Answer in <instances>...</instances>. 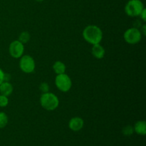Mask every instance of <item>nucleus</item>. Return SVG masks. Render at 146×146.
<instances>
[{
	"mask_svg": "<svg viewBox=\"0 0 146 146\" xmlns=\"http://www.w3.org/2000/svg\"><path fill=\"white\" fill-rule=\"evenodd\" d=\"M134 132V129L131 125H126L123 128L122 133L125 136H131Z\"/></svg>",
	"mask_w": 146,
	"mask_h": 146,
	"instance_id": "obj_15",
	"label": "nucleus"
},
{
	"mask_svg": "<svg viewBox=\"0 0 146 146\" xmlns=\"http://www.w3.org/2000/svg\"><path fill=\"white\" fill-rule=\"evenodd\" d=\"M19 67L23 72L27 73V74H31V73L34 72L35 70V61L31 56H22L20 58Z\"/></svg>",
	"mask_w": 146,
	"mask_h": 146,
	"instance_id": "obj_6",
	"label": "nucleus"
},
{
	"mask_svg": "<svg viewBox=\"0 0 146 146\" xmlns=\"http://www.w3.org/2000/svg\"><path fill=\"white\" fill-rule=\"evenodd\" d=\"M125 41L129 44H136L142 38V32L136 27L128 29L123 34Z\"/></svg>",
	"mask_w": 146,
	"mask_h": 146,
	"instance_id": "obj_4",
	"label": "nucleus"
},
{
	"mask_svg": "<svg viewBox=\"0 0 146 146\" xmlns=\"http://www.w3.org/2000/svg\"><path fill=\"white\" fill-rule=\"evenodd\" d=\"M4 76H5V73L0 68V84L4 81Z\"/></svg>",
	"mask_w": 146,
	"mask_h": 146,
	"instance_id": "obj_19",
	"label": "nucleus"
},
{
	"mask_svg": "<svg viewBox=\"0 0 146 146\" xmlns=\"http://www.w3.org/2000/svg\"><path fill=\"white\" fill-rule=\"evenodd\" d=\"M140 17H141V19L143 20V21H146V9L145 8L143 9L141 13L140 14Z\"/></svg>",
	"mask_w": 146,
	"mask_h": 146,
	"instance_id": "obj_18",
	"label": "nucleus"
},
{
	"mask_svg": "<svg viewBox=\"0 0 146 146\" xmlns=\"http://www.w3.org/2000/svg\"><path fill=\"white\" fill-rule=\"evenodd\" d=\"M84 38L89 44H100L103 38V32L101 29L96 25H88L83 31Z\"/></svg>",
	"mask_w": 146,
	"mask_h": 146,
	"instance_id": "obj_1",
	"label": "nucleus"
},
{
	"mask_svg": "<svg viewBox=\"0 0 146 146\" xmlns=\"http://www.w3.org/2000/svg\"><path fill=\"white\" fill-rule=\"evenodd\" d=\"M9 54L13 58H19L23 56L24 51V44L19 41V40L12 41L10 44L9 48Z\"/></svg>",
	"mask_w": 146,
	"mask_h": 146,
	"instance_id": "obj_7",
	"label": "nucleus"
},
{
	"mask_svg": "<svg viewBox=\"0 0 146 146\" xmlns=\"http://www.w3.org/2000/svg\"><path fill=\"white\" fill-rule=\"evenodd\" d=\"M84 125V121L80 117H74L68 123V127L73 131H79Z\"/></svg>",
	"mask_w": 146,
	"mask_h": 146,
	"instance_id": "obj_8",
	"label": "nucleus"
},
{
	"mask_svg": "<svg viewBox=\"0 0 146 146\" xmlns=\"http://www.w3.org/2000/svg\"><path fill=\"white\" fill-rule=\"evenodd\" d=\"M144 8L141 0H129L125 4V11L129 17H135L140 15Z\"/></svg>",
	"mask_w": 146,
	"mask_h": 146,
	"instance_id": "obj_3",
	"label": "nucleus"
},
{
	"mask_svg": "<svg viewBox=\"0 0 146 146\" xmlns=\"http://www.w3.org/2000/svg\"><path fill=\"white\" fill-rule=\"evenodd\" d=\"M133 129L138 135H145L146 134V122L145 121H137L135 123Z\"/></svg>",
	"mask_w": 146,
	"mask_h": 146,
	"instance_id": "obj_11",
	"label": "nucleus"
},
{
	"mask_svg": "<svg viewBox=\"0 0 146 146\" xmlns=\"http://www.w3.org/2000/svg\"><path fill=\"white\" fill-rule=\"evenodd\" d=\"M53 69L54 72L58 75V74H65L66 70V66L62 61H57L53 65Z\"/></svg>",
	"mask_w": 146,
	"mask_h": 146,
	"instance_id": "obj_12",
	"label": "nucleus"
},
{
	"mask_svg": "<svg viewBox=\"0 0 146 146\" xmlns=\"http://www.w3.org/2000/svg\"><path fill=\"white\" fill-rule=\"evenodd\" d=\"M8 116L4 112H0V128H4L8 123Z\"/></svg>",
	"mask_w": 146,
	"mask_h": 146,
	"instance_id": "obj_13",
	"label": "nucleus"
},
{
	"mask_svg": "<svg viewBox=\"0 0 146 146\" xmlns=\"http://www.w3.org/2000/svg\"><path fill=\"white\" fill-rule=\"evenodd\" d=\"M41 106L47 111H54L59 105V100L54 94L46 92L42 94L40 98Z\"/></svg>",
	"mask_w": 146,
	"mask_h": 146,
	"instance_id": "obj_2",
	"label": "nucleus"
},
{
	"mask_svg": "<svg viewBox=\"0 0 146 146\" xmlns=\"http://www.w3.org/2000/svg\"><path fill=\"white\" fill-rule=\"evenodd\" d=\"M13 92V86L9 81H4L0 84V94L1 95L9 96Z\"/></svg>",
	"mask_w": 146,
	"mask_h": 146,
	"instance_id": "obj_10",
	"label": "nucleus"
},
{
	"mask_svg": "<svg viewBox=\"0 0 146 146\" xmlns=\"http://www.w3.org/2000/svg\"><path fill=\"white\" fill-rule=\"evenodd\" d=\"M8 104H9L8 96H6L1 95V94H0V107L4 108V107L7 106Z\"/></svg>",
	"mask_w": 146,
	"mask_h": 146,
	"instance_id": "obj_16",
	"label": "nucleus"
},
{
	"mask_svg": "<svg viewBox=\"0 0 146 146\" xmlns=\"http://www.w3.org/2000/svg\"><path fill=\"white\" fill-rule=\"evenodd\" d=\"M39 89L41 92L44 94V93L48 92V90H49V86H48V84L46 82H43L40 84L39 86Z\"/></svg>",
	"mask_w": 146,
	"mask_h": 146,
	"instance_id": "obj_17",
	"label": "nucleus"
},
{
	"mask_svg": "<svg viewBox=\"0 0 146 146\" xmlns=\"http://www.w3.org/2000/svg\"><path fill=\"white\" fill-rule=\"evenodd\" d=\"M36 1H38V2H41V1H43L44 0H36Z\"/></svg>",
	"mask_w": 146,
	"mask_h": 146,
	"instance_id": "obj_21",
	"label": "nucleus"
},
{
	"mask_svg": "<svg viewBox=\"0 0 146 146\" xmlns=\"http://www.w3.org/2000/svg\"><path fill=\"white\" fill-rule=\"evenodd\" d=\"M145 28H146V26L145 25V24H144V25L143 26V33L144 35H145V33H146Z\"/></svg>",
	"mask_w": 146,
	"mask_h": 146,
	"instance_id": "obj_20",
	"label": "nucleus"
},
{
	"mask_svg": "<svg viewBox=\"0 0 146 146\" xmlns=\"http://www.w3.org/2000/svg\"><path fill=\"white\" fill-rule=\"evenodd\" d=\"M92 54L95 58H98V59H101L103 58L105 56L106 51L104 49V47L101 45H100V44H94L92 46Z\"/></svg>",
	"mask_w": 146,
	"mask_h": 146,
	"instance_id": "obj_9",
	"label": "nucleus"
},
{
	"mask_svg": "<svg viewBox=\"0 0 146 146\" xmlns=\"http://www.w3.org/2000/svg\"><path fill=\"white\" fill-rule=\"evenodd\" d=\"M55 84L61 91L68 92L72 86V81L67 74H58L55 78Z\"/></svg>",
	"mask_w": 146,
	"mask_h": 146,
	"instance_id": "obj_5",
	"label": "nucleus"
},
{
	"mask_svg": "<svg viewBox=\"0 0 146 146\" xmlns=\"http://www.w3.org/2000/svg\"><path fill=\"white\" fill-rule=\"evenodd\" d=\"M30 39V34L28 31H23L19 36V41H21L22 44H26Z\"/></svg>",
	"mask_w": 146,
	"mask_h": 146,
	"instance_id": "obj_14",
	"label": "nucleus"
}]
</instances>
